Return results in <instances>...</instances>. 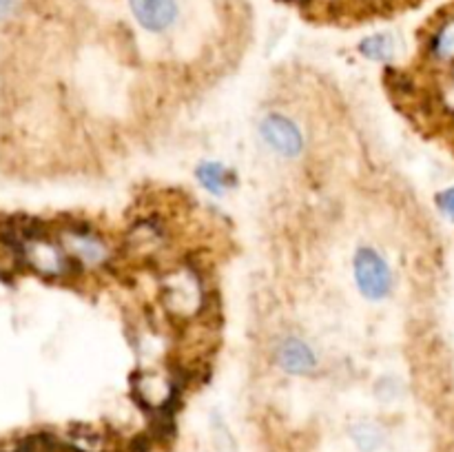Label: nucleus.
I'll return each instance as SVG.
<instances>
[{"label": "nucleus", "instance_id": "obj_14", "mask_svg": "<svg viewBox=\"0 0 454 452\" xmlns=\"http://www.w3.org/2000/svg\"><path fill=\"white\" fill-rule=\"evenodd\" d=\"M16 3L18 0H0V20L12 16L13 9H16Z\"/></svg>", "mask_w": 454, "mask_h": 452}, {"label": "nucleus", "instance_id": "obj_10", "mask_svg": "<svg viewBox=\"0 0 454 452\" xmlns=\"http://www.w3.org/2000/svg\"><path fill=\"white\" fill-rule=\"evenodd\" d=\"M195 177H198L200 184L207 191H211L213 195L224 193V189H229V184L233 182L231 171H226V168L217 162L200 164L198 171H195Z\"/></svg>", "mask_w": 454, "mask_h": 452}, {"label": "nucleus", "instance_id": "obj_9", "mask_svg": "<svg viewBox=\"0 0 454 452\" xmlns=\"http://www.w3.org/2000/svg\"><path fill=\"white\" fill-rule=\"evenodd\" d=\"M162 239H164L162 226L155 224L153 220H146V222H140V224L133 226L127 244L131 248H136V251L145 253V251H155V248L162 244Z\"/></svg>", "mask_w": 454, "mask_h": 452}, {"label": "nucleus", "instance_id": "obj_13", "mask_svg": "<svg viewBox=\"0 0 454 452\" xmlns=\"http://www.w3.org/2000/svg\"><path fill=\"white\" fill-rule=\"evenodd\" d=\"M437 204H439V208L446 213V215L454 217V186H450V189H446V191H442V193L437 195Z\"/></svg>", "mask_w": 454, "mask_h": 452}, {"label": "nucleus", "instance_id": "obj_8", "mask_svg": "<svg viewBox=\"0 0 454 452\" xmlns=\"http://www.w3.org/2000/svg\"><path fill=\"white\" fill-rule=\"evenodd\" d=\"M428 51L434 60L454 62V16L443 20L430 38Z\"/></svg>", "mask_w": 454, "mask_h": 452}, {"label": "nucleus", "instance_id": "obj_3", "mask_svg": "<svg viewBox=\"0 0 454 452\" xmlns=\"http://www.w3.org/2000/svg\"><path fill=\"white\" fill-rule=\"evenodd\" d=\"M62 248L80 266H102L105 261H109V246L87 224L65 226L62 229Z\"/></svg>", "mask_w": 454, "mask_h": 452}, {"label": "nucleus", "instance_id": "obj_12", "mask_svg": "<svg viewBox=\"0 0 454 452\" xmlns=\"http://www.w3.org/2000/svg\"><path fill=\"white\" fill-rule=\"evenodd\" d=\"M353 439L364 452H372L375 448H380L381 443V433L377 425L372 424H359L353 428Z\"/></svg>", "mask_w": 454, "mask_h": 452}, {"label": "nucleus", "instance_id": "obj_2", "mask_svg": "<svg viewBox=\"0 0 454 452\" xmlns=\"http://www.w3.org/2000/svg\"><path fill=\"white\" fill-rule=\"evenodd\" d=\"M355 270V282H357L359 292H362L366 300L380 301L393 292L395 279L393 270H390L388 261L371 246H362L355 253L353 261Z\"/></svg>", "mask_w": 454, "mask_h": 452}, {"label": "nucleus", "instance_id": "obj_4", "mask_svg": "<svg viewBox=\"0 0 454 452\" xmlns=\"http://www.w3.org/2000/svg\"><path fill=\"white\" fill-rule=\"evenodd\" d=\"M262 140L273 153L282 158H297L304 151V136L291 118L279 113H269L260 124Z\"/></svg>", "mask_w": 454, "mask_h": 452}, {"label": "nucleus", "instance_id": "obj_7", "mask_svg": "<svg viewBox=\"0 0 454 452\" xmlns=\"http://www.w3.org/2000/svg\"><path fill=\"white\" fill-rule=\"evenodd\" d=\"M275 357H278L279 368L291 375H310L319 363L310 344H306L300 337H286L279 341Z\"/></svg>", "mask_w": 454, "mask_h": 452}, {"label": "nucleus", "instance_id": "obj_11", "mask_svg": "<svg viewBox=\"0 0 454 452\" xmlns=\"http://www.w3.org/2000/svg\"><path fill=\"white\" fill-rule=\"evenodd\" d=\"M395 49H397V44H395V38L390 34H372L359 43L362 56H366L368 60L375 62L393 60Z\"/></svg>", "mask_w": 454, "mask_h": 452}, {"label": "nucleus", "instance_id": "obj_6", "mask_svg": "<svg viewBox=\"0 0 454 452\" xmlns=\"http://www.w3.org/2000/svg\"><path fill=\"white\" fill-rule=\"evenodd\" d=\"M129 9L137 25L151 34H162L171 29L180 13L177 0H129Z\"/></svg>", "mask_w": 454, "mask_h": 452}, {"label": "nucleus", "instance_id": "obj_5", "mask_svg": "<svg viewBox=\"0 0 454 452\" xmlns=\"http://www.w3.org/2000/svg\"><path fill=\"white\" fill-rule=\"evenodd\" d=\"M164 304L171 313L193 315L202 304V291H200V282L191 270H182V273L171 275L164 282Z\"/></svg>", "mask_w": 454, "mask_h": 452}, {"label": "nucleus", "instance_id": "obj_1", "mask_svg": "<svg viewBox=\"0 0 454 452\" xmlns=\"http://www.w3.org/2000/svg\"><path fill=\"white\" fill-rule=\"evenodd\" d=\"M18 257L47 279L69 277L75 269V261L71 260L69 253L62 248L60 242L47 238L43 226L34 233H27L18 242Z\"/></svg>", "mask_w": 454, "mask_h": 452}]
</instances>
